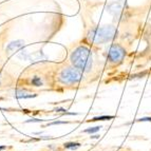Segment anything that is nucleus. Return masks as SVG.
I'll list each match as a JSON object with an SVG mask.
<instances>
[{
  "instance_id": "1",
  "label": "nucleus",
  "mask_w": 151,
  "mask_h": 151,
  "mask_svg": "<svg viewBox=\"0 0 151 151\" xmlns=\"http://www.w3.org/2000/svg\"><path fill=\"white\" fill-rule=\"evenodd\" d=\"M70 63L75 68L79 69L83 73L90 72L93 67V56L90 49L85 45H79L71 53Z\"/></svg>"
},
{
  "instance_id": "2",
  "label": "nucleus",
  "mask_w": 151,
  "mask_h": 151,
  "mask_svg": "<svg viewBox=\"0 0 151 151\" xmlns=\"http://www.w3.org/2000/svg\"><path fill=\"white\" fill-rule=\"evenodd\" d=\"M116 34H117V31L113 25H104V27H97L90 30L87 38L90 42H93L95 45H103L115 38Z\"/></svg>"
},
{
  "instance_id": "3",
  "label": "nucleus",
  "mask_w": 151,
  "mask_h": 151,
  "mask_svg": "<svg viewBox=\"0 0 151 151\" xmlns=\"http://www.w3.org/2000/svg\"><path fill=\"white\" fill-rule=\"evenodd\" d=\"M83 73L74 65L63 67L56 74V79L63 86H75L81 81Z\"/></svg>"
},
{
  "instance_id": "4",
  "label": "nucleus",
  "mask_w": 151,
  "mask_h": 151,
  "mask_svg": "<svg viewBox=\"0 0 151 151\" xmlns=\"http://www.w3.org/2000/svg\"><path fill=\"white\" fill-rule=\"evenodd\" d=\"M126 56V50L119 43H114L109 48L107 58L108 61L112 65H119L124 60Z\"/></svg>"
},
{
  "instance_id": "5",
  "label": "nucleus",
  "mask_w": 151,
  "mask_h": 151,
  "mask_svg": "<svg viewBox=\"0 0 151 151\" xmlns=\"http://www.w3.org/2000/svg\"><path fill=\"white\" fill-rule=\"evenodd\" d=\"M23 41L22 40H16V41H13L11 42L10 45H8V48H6V51H8L9 53H12L14 52L15 50H18V49H20L21 47L23 45Z\"/></svg>"
},
{
  "instance_id": "6",
  "label": "nucleus",
  "mask_w": 151,
  "mask_h": 151,
  "mask_svg": "<svg viewBox=\"0 0 151 151\" xmlns=\"http://www.w3.org/2000/svg\"><path fill=\"white\" fill-rule=\"evenodd\" d=\"M36 96L35 94H31V92L27 90H17L15 92V97L17 98H31Z\"/></svg>"
},
{
  "instance_id": "7",
  "label": "nucleus",
  "mask_w": 151,
  "mask_h": 151,
  "mask_svg": "<svg viewBox=\"0 0 151 151\" xmlns=\"http://www.w3.org/2000/svg\"><path fill=\"white\" fill-rule=\"evenodd\" d=\"M31 83H32L34 87H41L43 85L42 78L39 77V76H34V77L31 79Z\"/></svg>"
},
{
  "instance_id": "8",
  "label": "nucleus",
  "mask_w": 151,
  "mask_h": 151,
  "mask_svg": "<svg viewBox=\"0 0 151 151\" xmlns=\"http://www.w3.org/2000/svg\"><path fill=\"white\" fill-rule=\"evenodd\" d=\"M113 115H103V116H96L91 119V122H96V121H110V119H113Z\"/></svg>"
},
{
  "instance_id": "9",
  "label": "nucleus",
  "mask_w": 151,
  "mask_h": 151,
  "mask_svg": "<svg viewBox=\"0 0 151 151\" xmlns=\"http://www.w3.org/2000/svg\"><path fill=\"white\" fill-rule=\"evenodd\" d=\"M81 147V144L79 143H74V142H69V143L65 144V148L71 149V150H74V149H77Z\"/></svg>"
},
{
  "instance_id": "10",
  "label": "nucleus",
  "mask_w": 151,
  "mask_h": 151,
  "mask_svg": "<svg viewBox=\"0 0 151 151\" xmlns=\"http://www.w3.org/2000/svg\"><path fill=\"white\" fill-rule=\"evenodd\" d=\"M101 126H96V127H93V128L86 129L83 132H85V133H94V132H97V131L101 130Z\"/></svg>"
},
{
  "instance_id": "11",
  "label": "nucleus",
  "mask_w": 151,
  "mask_h": 151,
  "mask_svg": "<svg viewBox=\"0 0 151 151\" xmlns=\"http://www.w3.org/2000/svg\"><path fill=\"white\" fill-rule=\"evenodd\" d=\"M31 122H36V123H40L42 122V119H31L29 121H27V123H31Z\"/></svg>"
},
{
  "instance_id": "12",
  "label": "nucleus",
  "mask_w": 151,
  "mask_h": 151,
  "mask_svg": "<svg viewBox=\"0 0 151 151\" xmlns=\"http://www.w3.org/2000/svg\"><path fill=\"white\" fill-rule=\"evenodd\" d=\"M139 121V122H151V117H142Z\"/></svg>"
},
{
  "instance_id": "13",
  "label": "nucleus",
  "mask_w": 151,
  "mask_h": 151,
  "mask_svg": "<svg viewBox=\"0 0 151 151\" xmlns=\"http://www.w3.org/2000/svg\"><path fill=\"white\" fill-rule=\"evenodd\" d=\"M57 124H67V122H54V123L50 124V126L51 125H57Z\"/></svg>"
},
{
  "instance_id": "14",
  "label": "nucleus",
  "mask_w": 151,
  "mask_h": 151,
  "mask_svg": "<svg viewBox=\"0 0 151 151\" xmlns=\"http://www.w3.org/2000/svg\"><path fill=\"white\" fill-rule=\"evenodd\" d=\"M91 139H98V135H93V136H90Z\"/></svg>"
},
{
  "instance_id": "15",
  "label": "nucleus",
  "mask_w": 151,
  "mask_h": 151,
  "mask_svg": "<svg viewBox=\"0 0 151 151\" xmlns=\"http://www.w3.org/2000/svg\"><path fill=\"white\" fill-rule=\"evenodd\" d=\"M0 81H1V72H0Z\"/></svg>"
}]
</instances>
